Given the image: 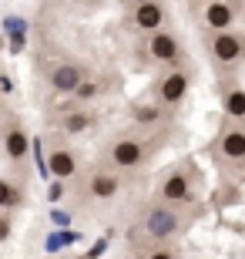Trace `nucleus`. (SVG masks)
Segmentation results:
<instances>
[{"label": "nucleus", "mask_w": 245, "mask_h": 259, "mask_svg": "<svg viewBox=\"0 0 245 259\" xmlns=\"http://www.w3.org/2000/svg\"><path fill=\"white\" fill-rule=\"evenodd\" d=\"M232 20H235V7L228 4V0H212L205 7V24L212 30H225L232 27Z\"/></svg>", "instance_id": "nucleus-13"}, {"label": "nucleus", "mask_w": 245, "mask_h": 259, "mask_svg": "<svg viewBox=\"0 0 245 259\" xmlns=\"http://www.w3.org/2000/svg\"><path fill=\"white\" fill-rule=\"evenodd\" d=\"M144 155H148L144 142H138V138H118V142L111 145V152H108V162H111L114 168L128 172V168H138V165L144 162Z\"/></svg>", "instance_id": "nucleus-3"}, {"label": "nucleus", "mask_w": 245, "mask_h": 259, "mask_svg": "<svg viewBox=\"0 0 245 259\" xmlns=\"http://www.w3.org/2000/svg\"><path fill=\"white\" fill-rule=\"evenodd\" d=\"M222 108H225V118H228V121H242V118H245V88H238V84L228 88Z\"/></svg>", "instance_id": "nucleus-14"}, {"label": "nucleus", "mask_w": 245, "mask_h": 259, "mask_svg": "<svg viewBox=\"0 0 245 259\" xmlns=\"http://www.w3.org/2000/svg\"><path fill=\"white\" fill-rule=\"evenodd\" d=\"M218 152H222V158H228V162H242L245 158V128L238 125H228L225 132H222V138H218Z\"/></svg>", "instance_id": "nucleus-10"}, {"label": "nucleus", "mask_w": 245, "mask_h": 259, "mask_svg": "<svg viewBox=\"0 0 245 259\" xmlns=\"http://www.w3.org/2000/svg\"><path fill=\"white\" fill-rule=\"evenodd\" d=\"M84 67L74 64V61H64V64H57L54 71H51V91H57V95H71L81 81H84Z\"/></svg>", "instance_id": "nucleus-5"}, {"label": "nucleus", "mask_w": 245, "mask_h": 259, "mask_svg": "<svg viewBox=\"0 0 245 259\" xmlns=\"http://www.w3.org/2000/svg\"><path fill=\"white\" fill-rule=\"evenodd\" d=\"M158 118H161V108H155V105H141L131 111V121H138V125H155Z\"/></svg>", "instance_id": "nucleus-16"}, {"label": "nucleus", "mask_w": 245, "mask_h": 259, "mask_svg": "<svg viewBox=\"0 0 245 259\" xmlns=\"http://www.w3.org/2000/svg\"><path fill=\"white\" fill-rule=\"evenodd\" d=\"M148 54L158 61V64H178L181 61V44H178V37H175L171 30L158 27V30H151Z\"/></svg>", "instance_id": "nucleus-4"}, {"label": "nucleus", "mask_w": 245, "mask_h": 259, "mask_svg": "<svg viewBox=\"0 0 245 259\" xmlns=\"http://www.w3.org/2000/svg\"><path fill=\"white\" fill-rule=\"evenodd\" d=\"M10 232H14V215H7V209H0V242H7Z\"/></svg>", "instance_id": "nucleus-19"}, {"label": "nucleus", "mask_w": 245, "mask_h": 259, "mask_svg": "<svg viewBox=\"0 0 245 259\" xmlns=\"http://www.w3.org/2000/svg\"><path fill=\"white\" fill-rule=\"evenodd\" d=\"M191 199V182L185 172H175L168 175L158 189V202H188Z\"/></svg>", "instance_id": "nucleus-11"}, {"label": "nucleus", "mask_w": 245, "mask_h": 259, "mask_svg": "<svg viewBox=\"0 0 245 259\" xmlns=\"http://www.w3.org/2000/svg\"><path fill=\"white\" fill-rule=\"evenodd\" d=\"M47 168L54 179H71V175H77V155L71 152V148H64V145H54L47 155Z\"/></svg>", "instance_id": "nucleus-9"}, {"label": "nucleus", "mask_w": 245, "mask_h": 259, "mask_svg": "<svg viewBox=\"0 0 245 259\" xmlns=\"http://www.w3.org/2000/svg\"><path fill=\"white\" fill-rule=\"evenodd\" d=\"M71 95H74L77 101H87V98H94V95H97V84H94V81H81V84H77Z\"/></svg>", "instance_id": "nucleus-18"}, {"label": "nucleus", "mask_w": 245, "mask_h": 259, "mask_svg": "<svg viewBox=\"0 0 245 259\" xmlns=\"http://www.w3.org/2000/svg\"><path fill=\"white\" fill-rule=\"evenodd\" d=\"M188 71H181V67H175V71H168V74L161 77L158 84V98L165 101V105H178L181 98L188 95Z\"/></svg>", "instance_id": "nucleus-6"}, {"label": "nucleus", "mask_w": 245, "mask_h": 259, "mask_svg": "<svg viewBox=\"0 0 245 259\" xmlns=\"http://www.w3.org/2000/svg\"><path fill=\"white\" fill-rule=\"evenodd\" d=\"M87 128H91V115H87V111H77V115H67L64 118V132H71V135L87 132Z\"/></svg>", "instance_id": "nucleus-17"}, {"label": "nucleus", "mask_w": 245, "mask_h": 259, "mask_svg": "<svg viewBox=\"0 0 245 259\" xmlns=\"http://www.w3.org/2000/svg\"><path fill=\"white\" fill-rule=\"evenodd\" d=\"M87 192L94 195V199H101V202H111L114 195L121 192V179L114 172H94L91 182H87Z\"/></svg>", "instance_id": "nucleus-12"}, {"label": "nucleus", "mask_w": 245, "mask_h": 259, "mask_svg": "<svg viewBox=\"0 0 245 259\" xmlns=\"http://www.w3.org/2000/svg\"><path fill=\"white\" fill-rule=\"evenodd\" d=\"M61 195H64V185H61V179H57V182L51 185V202H57Z\"/></svg>", "instance_id": "nucleus-20"}, {"label": "nucleus", "mask_w": 245, "mask_h": 259, "mask_svg": "<svg viewBox=\"0 0 245 259\" xmlns=\"http://www.w3.org/2000/svg\"><path fill=\"white\" fill-rule=\"evenodd\" d=\"M131 20H134V27H138V30H148V34H151V30L165 27V7H161L158 0H138Z\"/></svg>", "instance_id": "nucleus-7"}, {"label": "nucleus", "mask_w": 245, "mask_h": 259, "mask_svg": "<svg viewBox=\"0 0 245 259\" xmlns=\"http://www.w3.org/2000/svg\"><path fill=\"white\" fill-rule=\"evenodd\" d=\"M134 4H138V0H134Z\"/></svg>", "instance_id": "nucleus-21"}, {"label": "nucleus", "mask_w": 245, "mask_h": 259, "mask_svg": "<svg viewBox=\"0 0 245 259\" xmlns=\"http://www.w3.org/2000/svg\"><path fill=\"white\" fill-rule=\"evenodd\" d=\"M208 54L218 67H235L245 54V44L232 27L225 30H212V40H208Z\"/></svg>", "instance_id": "nucleus-2"}, {"label": "nucleus", "mask_w": 245, "mask_h": 259, "mask_svg": "<svg viewBox=\"0 0 245 259\" xmlns=\"http://www.w3.org/2000/svg\"><path fill=\"white\" fill-rule=\"evenodd\" d=\"M20 202V189L14 182H10V179H0V209H14V205H17Z\"/></svg>", "instance_id": "nucleus-15"}, {"label": "nucleus", "mask_w": 245, "mask_h": 259, "mask_svg": "<svg viewBox=\"0 0 245 259\" xmlns=\"http://www.w3.org/2000/svg\"><path fill=\"white\" fill-rule=\"evenodd\" d=\"M4 152H7V158L14 165H20L30 155V135L24 132V125H10L4 132Z\"/></svg>", "instance_id": "nucleus-8"}, {"label": "nucleus", "mask_w": 245, "mask_h": 259, "mask_svg": "<svg viewBox=\"0 0 245 259\" xmlns=\"http://www.w3.org/2000/svg\"><path fill=\"white\" fill-rule=\"evenodd\" d=\"M181 229V212H175L168 202H158L144 212V232L155 242H168L171 236H178Z\"/></svg>", "instance_id": "nucleus-1"}]
</instances>
